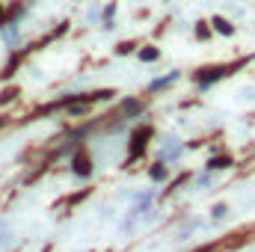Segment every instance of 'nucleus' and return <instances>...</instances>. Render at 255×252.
<instances>
[{
	"label": "nucleus",
	"instance_id": "f257e3e1",
	"mask_svg": "<svg viewBox=\"0 0 255 252\" xmlns=\"http://www.w3.org/2000/svg\"><path fill=\"white\" fill-rule=\"evenodd\" d=\"M244 63H247V60H244ZM244 63H238V65H244ZM238 65H232V63H229V65H214V68H199V71L193 74V80L199 83V89H208V86H211V83H217L220 77L232 74V71H235Z\"/></svg>",
	"mask_w": 255,
	"mask_h": 252
},
{
	"label": "nucleus",
	"instance_id": "f03ea898",
	"mask_svg": "<svg viewBox=\"0 0 255 252\" xmlns=\"http://www.w3.org/2000/svg\"><path fill=\"white\" fill-rule=\"evenodd\" d=\"M211 30H217L220 36H235V24L229 18H223V15H214L211 18Z\"/></svg>",
	"mask_w": 255,
	"mask_h": 252
},
{
	"label": "nucleus",
	"instance_id": "7ed1b4c3",
	"mask_svg": "<svg viewBox=\"0 0 255 252\" xmlns=\"http://www.w3.org/2000/svg\"><path fill=\"white\" fill-rule=\"evenodd\" d=\"M148 136H151V127H148V125L130 136V157H133L136 151H142V148H145V139H148Z\"/></svg>",
	"mask_w": 255,
	"mask_h": 252
},
{
	"label": "nucleus",
	"instance_id": "20e7f679",
	"mask_svg": "<svg viewBox=\"0 0 255 252\" xmlns=\"http://www.w3.org/2000/svg\"><path fill=\"white\" fill-rule=\"evenodd\" d=\"M122 113H125V116H139V113H142V101H139V98H125V101H122Z\"/></svg>",
	"mask_w": 255,
	"mask_h": 252
},
{
	"label": "nucleus",
	"instance_id": "39448f33",
	"mask_svg": "<svg viewBox=\"0 0 255 252\" xmlns=\"http://www.w3.org/2000/svg\"><path fill=\"white\" fill-rule=\"evenodd\" d=\"M136 57H139L142 63H154V60L160 57V51H157L154 45H145V48H139V51H136Z\"/></svg>",
	"mask_w": 255,
	"mask_h": 252
},
{
	"label": "nucleus",
	"instance_id": "423d86ee",
	"mask_svg": "<svg viewBox=\"0 0 255 252\" xmlns=\"http://www.w3.org/2000/svg\"><path fill=\"white\" fill-rule=\"evenodd\" d=\"M74 172H77V175H89V172H92L86 154H77V157H74Z\"/></svg>",
	"mask_w": 255,
	"mask_h": 252
},
{
	"label": "nucleus",
	"instance_id": "0eeeda50",
	"mask_svg": "<svg viewBox=\"0 0 255 252\" xmlns=\"http://www.w3.org/2000/svg\"><path fill=\"white\" fill-rule=\"evenodd\" d=\"M116 12H119V6H116V3H110V6L104 9V15H101L104 27H113V18H116Z\"/></svg>",
	"mask_w": 255,
	"mask_h": 252
},
{
	"label": "nucleus",
	"instance_id": "6e6552de",
	"mask_svg": "<svg viewBox=\"0 0 255 252\" xmlns=\"http://www.w3.org/2000/svg\"><path fill=\"white\" fill-rule=\"evenodd\" d=\"M172 80H178V71H169L166 77H157V80L151 83V89H163V86H169Z\"/></svg>",
	"mask_w": 255,
	"mask_h": 252
},
{
	"label": "nucleus",
	"instance_id": "1a4fd4ad",
	"mask_svg": "<svg viewBox=\"0 0 255 252\" xmlns=\"http://www.w3.org/2000/svg\"><path fill=\"white\" fill-rule=\"evenodd\" d=\"M211 36V24L208 21H199L196 24V39H208Z\"/></svg>",
	"mask_w": 255,
	"mask_h": 252
},
{
	"label": "nucleus",
	"instance_id": "9d476101",
	"mask_svg": "<svg viewBox=\"0 0 255 252\" xmlns=\"http://www.w3.org/2000/svg\"><path fill=\"white\" fill-rule=\"evenodd\" d=\"M148 175H151V178H154V181H163V178H166V166H163V163H154V166H151V172H148Z\"/></svg>",
	"mask_w": 255,
	"mask_h": 252
},
{
	"label": "nucleus",
	"instance_id": "9b49d317",
	"mask_svg": "<svg viewBox=\"0 0 255 252\" xmlns=\"http://www.w3.org/2000/svg\"><path fill=\"white\" fill-rule=\"evenodd\" d=\"M232 160L229 157H214V160H208V169H226Z\"/></svg>",
	"mask_w": 255,
	"mask_h": 252
},
{
	"label": "nucleus",
	"instance_id": "f8f14e48",
	"mask_svg": "<svg viewBox=\"0 0 255 252\" xmlns=\"http://www.w3.org/2000/svg\"><path fill=\"white\" fill-rule=\"evenodd\" d=\"M214 217H226V205H217L214 208Z\"/></svg>",
	"mask_w": 255,
	"mask_h": 252
}]
</instances>
